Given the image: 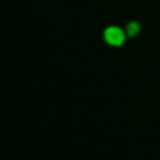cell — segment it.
<instances>
[{
    "label": "cell",
    "instance_id": "cell-1",
    "mask_svg": "<svg viewBox=\"0 0 160 160\" xmlns=\"http://www.w3.org/2000/svg\"><path fill=\"white\" fill-rule=\"evenodd\" d=\"M126 32H124L118 26H109L104 32V39L106 42L111 44L112 46H120L124 40L126 39Z\"/></svg>",
    "mask_w": 160,
    "mask_h": 160
},
{
    "label": "cell",
    "instance_id": "cell-2",
    "mask_svg": "<svg viewBox=\"0 0 160 160\" xmlns=\"http://www.w3.org/2000/svg\"><path fill=\"white\" fill-rule=\"evenodd\" d=\"M125 32L129 35V36H136L139 32H140V24L138 21H131L126 25V30Z\"/></svg>",
    "mask_w": 160,
    "mask_h": 160
}]
</instances>
